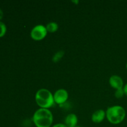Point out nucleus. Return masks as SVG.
<instances>
[{
	"instance_id": "9",
	"label": "nucleus",
	"mask_w": 127,
	"mask_h": 127,
	"mask_svg": "<svg viewBox=\"0 0 127 127\" xmlns=\"http://www.w3.org/2000/svg\"><path fill=\"white\" fill-rule=\"evenodd\" d=\"M46 29H47V31L48 32L53 33V32H55L58 31V24L55 22H49L48 24H47Z\"/></svg>"
},
{
	"instance_id": "12",
	"label": "nucleus",
	"mask_w": 127,
	"mask_h": 127,
	"mask_svg": "<svg viewBox=\"0 0 127 127\" xmlns=\"http://www.w3.org/2000/svg\"><path fill=\"white\" fill-rule=\"evenodd\" d=\"M125 95L124 93V89H117L115 92V97L117 99H120V98L123 97L124 95Z\"/></svg>"
},
{
	"instance_id": "2",
	"label": "nucleus",
	"mask_w": 127,
	"mask_h": 127,
	"mask_svg": "<svg viewBox=\"0 0 127 127\" xmlns=\"http://www.w3.org/2000/svg\"><path fill=\"white\" fill-rule=\"evenodd\" d=\"M36 103L42 109H48L55 104L53 95L47 89H40L36 93L35 96Z\"/></svg>"
},
{
	"instance_id": "17",
	"label": "nucleus",
	"mask_w": 127,
	"mask_h": 127,
	"mask_svg": "<svg viewBox=\"0 0 127 127\" xmlns=\"http://www.w3.org/2000/svg\"><path fill=\"white\" fill-rule=\"evenodd\" d=\"M126 68H127V64H126Z\"/></svg>"
},
{
	"instance_id": "6",
	"label": "nucleus",
	"mask_w": 127,
	"mask_h": 127,
	"mask_svg": "<svg viewBox=\"0 0 127 127\" xmlns=\"http://www.w3.org/2000/svg\"><path fill=\"white\" fill-rule=\"evenodd\" d=\"M109 84L112 88L117 89L124 88V83L122 78L118 75H112L109 79Z\"/></svg>"
},
{
	"instance_id": "18",
	"label": "nucleus",
	"mask_w": 127,
	"mask_h": 127,
	"mask_svg": "<svg viewBox=\"0 0 127 127\" xmlns=\"http://www.w3.org/2000/svg\"><path fill=\"white\" fill-rule=\"evenodd\" d=\"M76 127H79V126H76Z\"/></svg>"
},
{
	"instance_id": "5",
	"label": "nucleus",
	"mask_w": 127,
	"mask_h": 127,
	"mask_svg": "<svg viewBox=\"0 0 127 127\" xmlns=\"http://www.w3.org/2000/svg\"><path fill=\"white\" fill-rule=\"evenodd\" d=\"M68 93L66 90L64 89H60L57 90L53 94L55 103L58 105H63L68 99Z\"/></svg>"
},
{
	"instance_id": "1",
	"label": "nucleus",
	"mask_w": 127,
	"mask_h": 127,
	"mask_svg": "<svg viewBox=\"0 0 127 127\" xmlns=\"http://www.w3.org/2000/svg\"><path fill=\"white\" fill-rule=\"evenodd\" d=\"M32 120L37 127H50L53 123V117L50 110L40 108L34 113Z\"/></svg>"
},
{
	"instance_id": "4",
	"label": "nucleus",
	"mask_w": 127,
	"mask_h": 127,
	"mask_svg": "<svg viewBox=\"0 0 127 127\" xmlns=\"http://www.w3.org/2000/svg\"><path fill=\"white\" fill-rule=\"evenodd\" d=\"M46 27L42 24L37 25L32 29L31 32V37L35 41H40L45 38L47 34Z\"/></svg>"
},
{
	"instance_id": "14",
	"label": "nucleus",
	"mask_w": 127,
	"mask_h": 127,
	"mask_svg": "<svg viewBox=\"0 0 127 127\" xmlns=\"http://www.w3.org/2000/svg\"><path fill=\"white\" fill-rule=\"evenodd\" d=\"M124 93H125V95L127 96V83L126 84H125L124 86Z\"/></svg>"
},
{
	"instance_id": "3",
	"label": "nucleus",
	"mask_w": 127,
	"mask_h": 127,
	"mask_svg": "<svg viewBox=\"0 0 127 127\" xmlns=\"http://www.w3.org/2000/svg\"><path fill=\"white\" fill-rule=\"evenodd\" d=\"M126 117V111L123 107L114 105L110 107L106 111V117L112 124L117 125L122 122Z\"/></svg>"
},
{
	"instance_id": "7",
	"label": "nucleus",
	"mask_w": 127,
	"mask_h": 127,
	"mask_svg": "<svg viewBox=\"0 0 127 127\" xmlns=\"http://www.w3.org/2000/svg\"><path fill=\"white\" fill-rule=\"evenodd\" d=\"M106 117V112L104 110L99 109L93 114L91 117L92 121L95 124H99L104 120Z\"/></svg>"
},
{
	"instance_id": "15",
	"label": "nucleus",
	"mask_w": 127,
	"mask_h": 127,
	"mask_svg": "<svg viewBox=\"0 0 127 127\" xmlns=\"http://www.w3.org/2000/svg\"><path fill=\"white\" fill-rule=\"evenodd\" d=\"M2 17H3V12L1 9H0V20L2 19Z\"/></svg>"
},
{
	"instance_id": "8",
	"label": "nucleus",
	"mask_w": 127,
	"mask_h": 127,
	"mask_svg": "<svg viewBox=\"0 0 127 127\" xmlns=\"http://www.w3.org/2000/svg\"><path fill=\"white\" fill-rule=\"evenodd\" d=\"M78 124V117L74 114H70L66 117L64 125L67 127H76Z\"/></svg>"
},
{
	"instance_id": "16",
	"label": "nucleus",
	"mask_w": 127,
	"mask_h": 127,
	"mask_svg": "<svg viewBox=\"0 0 127 127\" xmlns=\"http://www.w3.org/2000/svg\"><path fill=\"white\" fill-rule=\"evenodd\" d=\"M72 2H74V3L78 4V2H79V1H72Z\"/></svg>"
},
{
	"instance_id": "10",
	"label": "nucleus",
	"mask_w": 127,
	"mask_h": 127,
	"mask_svg": "<svg viewBox=\"0 0 127 127\" xmlns=\"http://www.w3.org/2000/svg\"><path fill=\"white\" fill-rule=\"evenodd\" d=\"M64 51L63 50H60L57 52V53L53 55V58H52V61H53V62H54V63H57V62H59V61L63 58V57L64 56Z\"/></svg>"
},
{
	"instance_id": "11",
	"label": "nucleus",
	"mask_w": 127,
	"mask_h": 127,
	"mask_svg": "<svg viewBox=\"0 0 127 127\" xmlns=\"http://www.w3.org/2000/svg\"><path fill=\"white\" fill-rule=\"evenodd\" d=\"M6 31H7V28L5 24L0 21V37H2L4 35Z\"/></svg>"
},
{
	"instance_id": "13",
	"label": "nucleus",
	"mask_w": 127,
	"mask_h": 127,
	"mask_svg": "<svg viewBox=\"0 0 127 127\" xmlns=\"http://www.w3.org/2000/svg\"><path fill=\"white\" fill-rule=\"evenodd\" d=\"M52 127H67L64 124H57Z\"/></svg>"
}]
</instances>
